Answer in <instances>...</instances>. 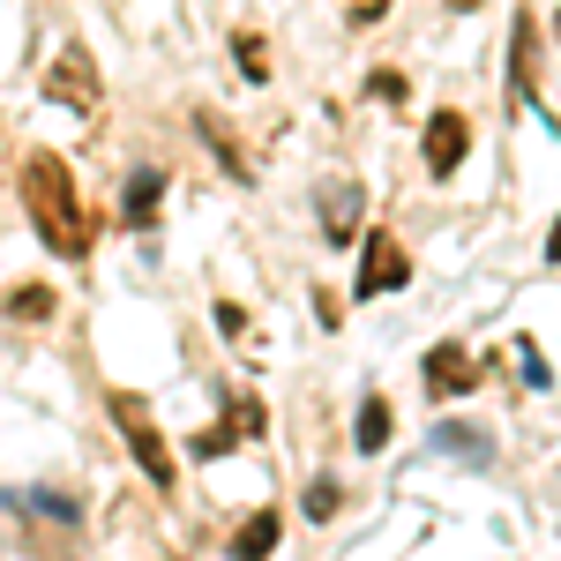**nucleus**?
I'll use <instances>...</instances> for the list:
<instances>
[{"label": "nucleus", "instance_id": "obj_18", "mask_svg": "<svg viewBox=\"0 0 561 561\" xmlns=\"http://www.w3.org/2000/svg\"><path fill=\"white\" fill-rule=\"evenodd\" d=\"M465 8H472V0H465Z\"/></svg>", "mask_w": 561, "mask_h": 561}, {"label": "nucleus", "instance_id": "obj_12", "mask_svg": "<svg viewBox=\"0 0 561 561\" xmlns=\"http://www.w3.org/2000/svg\"><path fill=\"white\" fill-rule=\"evenodd\" d=\"M45 314H53V293L45 285H15L8 293V322H45Z\"/></svg>", "mask_w": 561, "mask_h": 561}, {"label": "nucleus", "instance_id": "obj_5", "mask_svg": "<svg viewBox=\"0 0 561 561\" xmlns=\"http://www.w3.org/2000/svg\"><path fill=\"white\" fill-rule=\"evenodd\" d=\"M479 382V367L465 359V345H434L427 352V397L442 404V397H465V389Z\"/></svg>", "mask_w": 561, "mask_h": 561}, {"label": "nucleus", "instance_id": "obj_3", "mask_svg": "<svg viewBox=\"0 0 561 561\" xmlns=\"http://www.w3.org/2000/svg\"><path fill=\"white\" fill-rule=\"evenodd\" d=\"M404 277H412L404 248H397L389 232H367V240H359V277H352V293H359V300H382V293H397Z\"/></svg>", "mask_w": 561, "mask_h": 561}, {"label": "nucleus", "instance_id": "obj_14", "mask_svg": "<svg viewBox=\"0 0 561 561\" xmlns=\"http://www.w3.org/2000/svg\"><path fill=\"white\" fill-rule=\"evenodd\" d=\"M367 90H375L382 105H397V98H404V76H397V68H375V76H367Z\"/></svg>", "mask_w": 561, "mask_h": 561}, {"label": "nucleus", "instance_id": "obj_16", "mask_svg": "<svg viewBox=\"0 0 561 561\" xmlns=\"http://www.w3.org/2000/svg\"><path fill=\"white\" fill-rule=\"evenodd\" d=\"M547 262H561V217H554V232H547Z\"/></svg>", "mask_w": 561, "mask_h": 561}, {"label": "nucleus", "instance_id": "obj_4", "mask_svg": "<svg viewBox=\"0 0 561 561\" xmlns=\"http://www.w3.org/2000/svg\"><path fill=\"white\" fill-rule=\"evenodd\" d=\"M465 150H472V121H465V113H434L427 121V173L449 180L465 165Z\"/></svg>", "mask_w": 561, "mask_h": 561}, {"label": "nucleus", "instance_id": "obj_2", "mask_svg": "<svg viewBox=\"0 0 561 561\" xmlns=\"http://www.w3.org/2000/svg\"><path fill=\"white\" fill-rule=\"evenodd\" d=\"M113 420H121V442H128V457L142 465V472H150V486H173V449H165L158 420L142 412V397L113 389Z\"/></svg>", "mask_w": 561, "mask_h": 561}, {"label": "nucleus", "instance_id": "obj_8", "mask_svg": "<svg viewBox=\"0 0 561 561\" xmlns=\"http://www.w3.org/2000/svg\"><path fill=\"white\" fill-rule=\"evenodd\" d=\"M322 225H330V240H352V225H359V187H352V180H337V187H330Z\"/></svg>", "mask_w": 561, "mask_h": 561}, {"label": "nucleus", "instance_id": "obj_13", "mask_svg": "<svg viewBox=\"0 0 561 561\" xmlns=\"http://www.w3.org/2000/svg\"><path fill=\"white\" fill-rule=\"evenodd\" d=\"M232 60H240V76H248V83H262V76H270V53H262L255 31H240V38H232Z\"/></svg>", "mask_w": 561, "mask_h": 561}, {"label": "nucleus", "instance_id": "obj_7", "mask_svg": "<svg viewBox=\"0 0 561 561\" xmlns=\"http://www.w3.org/2000/svg\"><path fill=\"white\" fill-rule=\"evenodd\" d=\"M531 68H539V23H531V15H517V31H510V83H517V98H531V90H539V76H531Z\"/></svg>", "mask_w": 561, "mask_h": 561}, {"label": "nucleus", "instance_id": "obj_11", "mask_svg": "<svg viewBox=\"0 0 561 561\" xmlns=\"http://www.w3.org/2000/svg\"><path fill=\"white\" fill-rule=\"evenodd\" d=\"M270 547H277V517H270V510L232 531V554H270Z\"/></svg>", "mask_w": 561, "mask_h": 561}, {"label": "nucleus", "instance_id": "obj_10", "mask_svg": "<svg viewBox=\"0 0 561 561\" xmlns=\"http://www.w3.org/2000/svg\"><path fill=\"white\" fill-rule=\"evenodd\" d=\"M352 442H359L367 457L389 442V404H382V397H367V404H359V434H352Z\"/></svg>", "mask_w": 561, "mask_h": 561}, {"label": "nucleus", "instance_id": "obj_15", "mask_svg": "<svg viewBox=\"0 0 561 561\" xmlns=\"http://www.w3.org/2000/svg\"><path fill=\"white\" fill-rule=\"evenodd\" d=\"M330 510H337V486L314 479V486H307V517H330Z\"/></svg>", "mask_w": 561, "mask_h": 561}, {"label": "nucleus", "instance_id": "obj_17", "mask_svg": "<svg viewBox=\"0 0 561 561\" xmlns=\"http://www.w3.org/2000/svg\"><path fill=\"white\" fill-rule=\"evenodd\" d=\"M554 31H561V15H554Z\"/></svg>", "mask_w": 561, "mask_h": 561}, {"label": "nucleus", "instance_id": "obj_6", "mask_svg": "<svg viewBox=\"0 0 561 561\" xmlns=\"http://www.w3.org/2000/svg\"><path fill=\"white\" fill-rule=\"evenodd\" d=\"M53 98L60 105H98V68H90V53H60V68H53Z\"/></svg>", "mask_w": 561, "mask_h": 561}, {"label": "nucleus", "instance_id": "obj_1", "mask_svg": "<svg viewBox=\"0 0 561 561\" xmlns=\"http://www.w3.org/2000/svg\"><path fill=\"white\" fill-rule=\"evenodd\" d=\"M23 210H31V225H38V240L53 255H68V262L90 255V217H83V195H76L68 158H53V150H31L23 158Z\"/></svg>", "mask_w": 561, "mask_h": 561}, {"label": "nucleus", "instance_id": "obj_9", "mask_svg": "<svg viewBox=\"0 0 561 561\" xmlns=\"http://www.w3.org/2000/svg\"><path fill=\"white\" fill-rule=\"evenodd\" d=\"M158 195H165V173H135L128 180V203H121L128 225H150V217H158Z\"/></svg>", "mask_w": 561, "mask_h": 561}]
</instances>
